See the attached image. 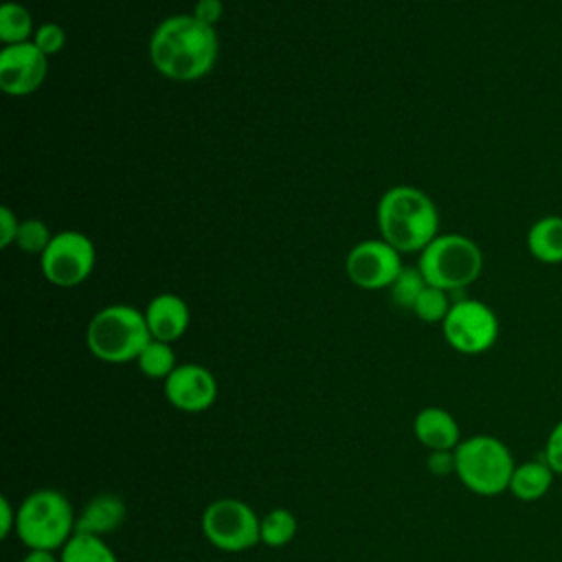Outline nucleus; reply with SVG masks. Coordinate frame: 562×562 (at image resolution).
I'll return each instance as SVG.
<instances>
[{
  "mask_svg": "<svg viewBox=\"0 0 562 562\" xmlns=\"http://www.w3.org/2000/svg\"><path fill=\"white\" fill-rule=\"evenodd\" d=\"M33 18L20 2H4L0 7V40L4 46L31 42Z\"/></svg>",
  "mask_w": 562,
  "mask_h": 562,
  "instance_id": "21",
  "label": "nucleus"
},
{
  "mask_svg": "<svg viewBox=\"0 0 562 562\" xmlns=\"http://www.w3.org/2000/svg\"><path fill=\"white\" fill-rule=\"evenodd\" d=\"M446 342L465 356H479L494 347L498 340V318L494 310L476 299H461L450 305L441 323Z\"/></svg>",
  "mask_w": 562,
  "mask_h": 562,
  "instance_id": "8",
  "label": "nucleus"
},
{
  "mask_svg": "<svg viewBox=\"0 0 562 562\" xmlns=\"http://www.w3.org/2000/svg\"><path fill=\"white\" fill-rule=\"evenodd\" d=\"M514 468L512 450L494 435H472L454 448V474L476 496L507 492Z\"/></svg>",
  "mask_w": 562,
  "mask_h": 562,
  "instance_id": "5",
  "label": "nucleus"
},
{
  "mask_svg": "<svg viewBox=\"0 0 562 562\" xmlns=\"http://www.w3.org/2000/svg\"><path fill=\"white\" fill-rule=\"evenodd\" d=\"M18 509L11 505L7 496L0 498V538H9L15 531Z\"/></svg>",
  "mask_w": 562,
  "mask_h": 562,
  "instance_id": "30",
  "label": "nucleus"
},
{
  "mask_svg": "<svg viewBox=\"0 0 562 562\" xmlns=\"http://www.w3.org/2000/svg\"><path fill=\"white\" fill-rule=\"evenodd\" d=\"M162 389L167 402L182 413H204L217 400L215 375L206 367L193 362L178 364Z\"/></svg>",
  "mask_w": 562,
  "mask_h": 562,
  "instance_id": "12",
  "label": "nucleus"
},
{
  "mask_svg": "<svg viewBox=\"0 0 562 562\" xmlns=\"http://www.w3.org/2000/svg\"><path fill=\"white\" fill-rule=\"evenodd\" d=\"M125 503L121 496L101 492L92 496L83 509L77 514V531L92 533V536H108L116 531L125 520Z\"/></svg>",
  "mask_w": 562,
  "mask_h": 562,
  "instance_id": "15",
  "label": "nucleus"
},
{
  "mask_svg": "<svg viewBox=\"0 0 562 562\" xmlns=\"http://www.w3.org/2000/svg\"><path fill=\"white\" fill-rule=\"evenodd\" d=\"M136 364H138L140 373L151 380H167L171 375V371L178 367L176 351H173L171 342H162V340H154V338L140 351V356L136 358Z\"/></svg>",
  "mask_w": 562,
  "mask_h": 562,
  "instance_id": "20",
  "label": "nucleus"
},
{
  "mask_svg": "<svg viewBox=\"0 0 562 562\" xmlns=\"http://www.w3.org/2000/svg\"><path fill=\"white\" fill-rule=\"evenodd\" d=\"M33 42L35 46L48 57V55H55L64 48L66 44V33L59 24L55 22H44L35 29V35H33Z\"/></svg>",
  "mask_w": 562,
  "mask_h": 562,
  "instance_id": "25",
  "label": "nucleus"
},
{
  "mask_svg": "<svg viewBox=\"0 0 562 562\" xmlns=\"http://www.w3.org/2000/svg\"><path fill=\"white\" fill-rule=\"evenodd\" d=\"M415 439L432 450H454L461 441V428L452 413L439 406L422 408L413 419Z\"/></svg>",
  "mask_w": 562,
  "mask_h": 562,
  "instance_id": "14",
  "label": "nucleus"
},
{
  "mask_svg": "<svg viewBox=\"0 0 562 562\" xmlns=\"http://www.w3.org/2000/svg\"><path fill=\"white\" fill-rule=\"evenodd\" d=\"M53 235L48 231V226L37 220V217H31V220H24L20 222V228H18V235H15V244L29 252V255H44V250L48 248Z\"/></svg>",
  "mask_w": 562,
  "mask_h": 562,
  "instance_id": "24",
  "label": "nucleus"
},
{
  "mask_svg": "<svg viewBox=\"0 0 562 562\" xmlns=\"http://www.w3.org/2000/svg\"><path fill=\"white\" fill-rule=\"evenodd\" d=\"M61 562H119L116 553L101 536L75 531L59 551Z\"/></svg>",
  "mask_w": 562,
  "mask_h": 562,
  "instance_id": "18",
  "label": "nucleus"
},
{
  "mask_svg": "<svg viewBox=\"0 0 562 562\" xmlns=\"http://www.w3.org/2000/svg\"><path fill=\"white\" fill-rule=\"evenodd\" d=\"M217 33L202 24L193 13H180L162 20L149 40V59L154 68L173 81L202 79L217 59Z\"/></svg>",
  "mask_w": 562,
  "mask_h": 562,
  "instance_id": "1",
  "label": "nucleus"
},
{
  "mask_svg": "<svg viewBox=\"0 0 562 562\" xmlns=\"http://www.w3.org/2000/svg\"><path fill=\"white\" fill-rule=\"evenodd\" d=\"M189 305L176 294H158L145 307V321L154 340L176 342L189 327Z\"/></svg>",
  "mask_w": 562,
  "mask_h": 562,
  "instance_id": "13",
  "label": "nucleus"
},
{
  "mask_svg": "<svg viewBox=\"0 0 562 562\" xmlns=\"http://www.w3.org/2000/svg\"><path fill=\"white\" fill-rule=\"evenodd\" d=\"M417 268L428 285L454 292L479 279L483 272V252L474 239L459 233H443L422 250Z\"/></svg>",
  "mask_w": 562,
  "mask_h": 562,
  "instance_id": "6",
  "label": "nucleus"
},
{
  "mask_svg": "<svg viewBox=\"0 0 562 562\" xmlns=\"http://www.w3.org/2000/svg\"><path fill=\"white\" fill-rule=\"evenodd\" d=\"M75 531L77 514L68 496L59 490H35L18 505L15 533L26 549L61 551Z\"/></svg>",
  "mask_w": 562,
  "mask_h": 562,
  "instance_id": "3",
  "label": "nucleus"
},
{
  "mask_svg": "<svg viewBox=\"0 0 562 562\" xmlns=\"http://www.w3.org/2000/svg\"><path fill=\"white\" fill-rule=\"evenodd\" d=\"M200 527L204 538L220 551L241 553L261 542V518L239 498H217L202 512Z\"/></svg>",
  "mask_w": 562,
  "mask_h": 562,
  "instance_id": "7",
  "label": "nucleus"
},
{
  "mask_svg": "<svg viewBox=\"0 0 562 562\" xmlns=\"http://www.w3.org/2000/svg\"><path fill=\"white\" fill-rule=\"evenodd\" d=\"M22 562H61L57 551H42V549H29Z\"/></svg>",
  "mask_w": 562,
  "mask_h": 562,
  "instance_id": "31",
  "label": "nucleus"
},
{
  "mask_svg": "<svg viewBox=\"0 0 562 562\" xmlns=\"http://www.w3.org/2000/svg\"><path fill=\"white\" fill-rule=\"evenodd\" d=\"M527 250L540 263H562V215L538 217L527 231Z\"/></svg>",
  "mask_w": 562,
  "mask_h": 562,
  "instance_id": "17",
  "label": "nucleus"
},
{
  "mask_svg": "<svg viewBox=\"0 0 562 562\" xmlns=\"http://www.w3.org/2000/svg\"><path fill=\"white\" fill-rule=\"evenodd\" d=\"M430 474L448 476L454 474V450H432L426 461Z\"/></svg>",
  "mask_w": 562,
  "mask_h": 562,
  "instance_id": "27",
  "label": "nucleus"
},
{
  "mask_svg": "<svg viewBox=\"0 0 562 562\" xmlns=\"http://www.w3.org/2000/svg\"><path fill=\"white\" fill-rule=\"evenodd\" d=\"M553 479H555V472L549 468V463L542 457L529 459V461L516 463L507 492H512V496L518 501L533 503L549 494Z\"/></svg>",
  "mask_w": 562,
  "mask_h": 562,
  "instance_id": "16",
  "label": "nucleus"
},
{
  "mask_svg": "<svg viewBox=\"0 0 562 562\" xmlns=\"http://www.w3.org/2000/svg\"><path fill=\"white\" fill-rule=\"evenodd\" d=\"M151 340L145 312L134 305H108L99 310L86 329V345L94 358L108 364L136 362Z\"/></svg>",
  "mask_w": 562,
  "mask_h": 562,
  "instance_id": "4",
  "label": "nucleus"
},
{
  "mask_svg": "<svg viewBox=\"0 0 562 562\" xmlns=\"http://www.w3.org/2000/svg\"><path fill=\"white\" fill-rule=\"evenodd\" d=\"M94 244L86 233L61 231L55 233L48 248L40 257L44 277L59 288L83 283L94 268Z\"/></svg>",
  "mask_w": 562,
  "mask_h": 562,
  "instance_id": "9",
  "label": "nucleus"
},
{
  "mask_svg": "<svg viewBox=\"0 0 562 562\" xmlns=\"http://www.w3.org/2000/svg\"><path fill=\"white\" fill-rule=\"evenodd\" d=\"M450 299L446 290L426 285L424 292L419 294V299L413 305V314L426 323H443V318L450 312Z\"/></svg>",
  "mask_w": 562,
  "mask_h": 562,
  "instance_id": "23",
  "label": "nucleus"
},
{
  "mask_svg": "<svg viewBox=\"0 0 562 562\" xmlns=\"http://www.w3.org/2000/svg\"><path fill=\"white\" fill-rule=\"evenodd\" d=\"M296 531H299V520L290 509L274 507L261 516L259 538H261V544L266 547H272V549L285 547L288 542L294 540Z\"/></svg>",
  "mask_w": 562,
  "mask_h": 562,
  "instance_id": "19",
  "label": "nucleus"
},
{
  "mask_svg": "<svg viewBox=\"0 0 562 562\" xmlns=\"http://www.w3.org/2000/svg\"><path fill=\"white\" fill-rule=\"evenodd\" d=\"M18 228H20V222L13 215V211L9 206H2L0 209V246L2 248H7L9 244L15 241Z\"/></svg>",
  "mask_w": 562,
  "mask_h": 562,
  "instance_id": "29",
  "label": "nucleus"
},
{
  "mask_svg": "<svg viewBox=\"0 0 562 562\" xmlns=\"http://www.w3.org/2000/svg\"><path fill=\"white\" fill-rule=\"evenodd\" d=\"M540 457L549 463L555 476H562V419L549 430Z\"/></svg>",
  "mask_w": 562,
  "mask_h": 562,
  "instance_id": "26",
  "label": "nucleus"
},
{
  "mask_svg": "<svg viewBox=\"0 0 562 562\" xmlns=\"http://www.w3.org/2000/svg\"><path fill=\"white\" fill-rule=\"evenodd\" d=\"M378 228L395 250L422 252L439 235V211L422 189L397 184L378 202Z\"/></svg>",
  "mask_w": 562,
  "mask_h": 562,
  "instance_id": "2",
  "label": "nucleus"
},
{
  "mask_svg": "<svg viewBox=\"0 0 562 562\" xmlns=\"http://www.w3.org/2000/svg\"><path fill=\"white\" fill-rule=\"evenodd\" d=\"M402 252L384 239H367L353 246L345 259V272L362 290L391 288L400 274Z\"/></svg>",
  "mask_w": 562,
  "mask_h": 562,
  "instance_id": "10",
  "label": "nucleus"
},
{
  "mask_svg": "<svg viewBox=\"0 0 562 562\" xmlns=\"http://www.w3.org/2000/svg\"><path fill=\"white\" fill-rule=\"evenodd\" d=\"M48 72L46 55L35 42L11 44L0 50V88L11 97H26L35 92Z\"/></svg>",
  "mask_w": 562,
  "mask_h": 562,
  "instance_id": "11",
  "label": "nucleus"
},
{
  "mask_svg": "<svg viewBox=\"0 0 562 562\" xmlns=\"http://www.w3.org/2000/svg\"><path fill=\"white\" fill-rule=\"evenodd\" d=\"M222 13H224L222 0H198L193 7V15L206 26H215L220 22Z\"/></svg>",
  "mask_w": 562,
  "mask_h": 562,
  "instance_id": "28",
  "label": "nucleus"
},
{
  "mask_svg": "<svg viewBox=\"0 0 562 562\" xmlns=\"http://www.w3.org/2000/svg\"><path fill=\"white\" fill-rule=\"evenodd\" d=\"M426 285L428 283L417 266H404L395 277V281L391 283V299L397 307L413 312V305Z\"/></svg>",
  "mask_w": 562,
  "mask_h": 562,
  "instance_id": "22",
  "label": "nucleus"
}]
</instances>
